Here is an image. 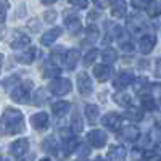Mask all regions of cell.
<instances>
[{"label":"cell","mask_w":161,"mask_h":161,"mask_svg":"<svg viewBox=\"0 0 161 161\" xmlns=\"http://www.w3.org/2000/svg\"><path fill=\"white\" fill-rule=\"evenodd\" d=\"M24 130V116L19 110L7 108L0 116V134H10L15 136Z\"/></svg>","instance_id":"obj_1"},{"label":"cell","mask_w":161,"mask_h":161,"mask_svg":"<svg viewBox=\"0 0 161 161\" xmlns=\"http://www.w3.org/2000/svg\"><path fill=\"white\" fill-rule=\"evenodd\" d=\"M15 89L11 90V98L13 102L16 103H28L29 102V95H31V90H32V80H23L18 86H13Z\"/></svg>","instance_id":"obj_2"},{"label":"cell","mask_w":161,"mask_h":161,"mask_svg":"<svg viewBox=\"0 0 161 161\" xmlns=\"http://www.w3.org/2000/svg\"><path fill=\"white\" fill-rule=\"evenodd\" d=\"M50 92L53 93V95H66V93H69L71 89H73V84H71V80L69 79H64V77H55L50 82Z\"/></svg>","instance_id":"obj_3"},{"label":"cell","mask_w":161,"mask_h":161,"mask_svg":"<svg viewBox=\"0 0 161 161\" xmlns=\"http://www.w3.org/2000/svg\"><path fill=\"white\" fill-rule=\"evenodd\" d=\"M87 140H89V143L92 147H95V148H102V147L106 143V140H108V137H106V134L102 129H93V130L89 132Z\"/></svg>","instance_id":"obj_4"},{"label":"cell","mask_w":161,"mask_h":161,"mask_svg":"<svg viewBox=\"0 0 161 161\" xmlns=\"http://www.w3.org/2000/svg\"><path fill=\"white\" fill-rule=\"evenodd\" d=\"M29 150V142L28 139H18L10 145V153L16 158H21L24 153H28Z\"/></svg>","instance_id":"obj_5"},{"label":"cell","mask_w":161,"mask_h":161,"mask_svg":"<svg viewBox=\"0 0 161 161\" xmlns=\"http://www.w3.org/2000/svg\"><path fill=\"white\" fill-rule=\"evenodd\" d=\"M77 90L80 95H89L92 92V80L87 73H79L77 74Z\"/></svg>","instance_id":"obj_6"},{"label":"cell","mask_w":161,"mask_h":161,"mask_svg":"<svg viewBox=\"0 0 161 161\" xmlns=\"http://www.w3.org/2000/svg\"><path fill=\"white\" fill-rule=\"evenodd\" d=\"M64 23H66V29L71 36H77L82 29V24H80V19L77 15H68L64 18Z\"/></svg>","instance_id":"obj_7"},{"label":"cell","mask_w":161,"mask_h":161,"mask_svg":"<svg viewBox=\"0 0 161 161\" xmlns=\"http://www.w3.org/2000/svg\"><path fill=\"white\" fill-rule=\"evenodd\" d=\"M111 68L110 64H95L93 66V76H95L97 80H100V82H105V80H108L111 77Z\"/></svg>","instance_id":"obj_8"},{"label":"cell","mask_w":161,"mask_h":161,"mask_svg":"<svg viewBox=\"0 0 161 161\" xmlns=\"http://www.w3.org/2000/svg\"><path fill=\"white\" fill-rule=\"evenodd\" d=\"M31 126L37 130H44L47 129L48 126V114L44 113V111H40V113H36L31 116Z\"/></svg>","instance_id":"obj_9"},{"label":"cell","mask_w":161,"mask_h":161,"mask_svg":"<svg viewBox=\"0 0 161 161\" xmlns=\"http://www.w3.org/2000/svg\"><path fill=\"white\" fill-rule=\"evenodd\" d=\"M102 123L106 129H110V130H118L119 126H121V116L118 113H108V114H105L103 119H102Z\"/></svg>","instance_id":"obj_10"},{"label":"cell","mask_w":161,"mask_h":161,"mask_svg":"<svg viewBox=\"0 0 161 161\" xmlns=\"http://www.w3.org/2000/svg\"><path fill=\"white\" fill-rule=\"evenodd\" d=\"M29 44H31V37L23 34V32H15V36L11 39V48H15V50L26 48Z\"/></svg>","instance_id":"obj_11"},{"label":"cell","mask_w":161,"mask_h":161,"mask_svg":"<svg viewBox=\"0 0 161 161\" xmlns=\"http://www.w3.org/2000/svg\"><path fill=\"white\" fill-rule=\"evenodd\" d=\"M155 45H156V37L153 34H145L140 39V52L143 55H148V53L155 48Z\"/></svg>","instance_id":"obj_12"},{"label":"cell","mask_w":161,"mask_h":161,"mask_svg":"<svg viewBox=\"0 0 161 161\" xmlns=\"http://www.w3.org/2000/svg\"><path fill=\"white\" fill-rule=\"evenodd\" d=\"M79 57H80V53L77 48H69L68 52H66V55H64V64H66V68H68L69 71H73L76 68V64L79 63Z\"/></svg>","instance_id":"obj_13"},{"label":"cell","mask_w":161,"mask_h":161,"mask_svg":"<svg viewBox=\"0 0 161 161\" xmlns=\"http://www.w3.org/2000/svg\"><path fill=\"white\" fill-rule=\"evenodd\" d=\"M61 32H63V29L60 28V26H55L53 29L47 31L42 37H40V42H42V45H52V44L61 36Z\"/></svg>","instance_id":"obj_14"},{"label":"cell","mask_w":161,"mask_h":161,"mask_svg":"<svg viewBox=\"0 0 161 161\" xmlns=\"http://www.w3.org/2000/svg\"><path fill=\"white\" fill-rule=\"evenodd\" d=\"M134 80V76L130 74V73H119L118 74V77L114 79V89H118V90H124L130 82Z\"/></svg>","instance_id":"obj_15"},{"label":"cell","mask_w":161,"mask_h":161,"mask_svg":"<svg viewBox=\"0 0 161 161\" xmlns=\"http://www.w3.org/2000/svg\"><path fill=\"white\" fill-rule=\"evenodd\" d=\"M111 15L114 18H123L126 15V2L124 0H111Z\"/></svg>","instance_id":"obj_16"},{"label":"cell","mask_w":161,"mask_h":161,"mask_svg":"<svg viewBox=\"0 0 161 161\" xmlns=\"http://www.w3.org/2000/svg\"><path fill=\"white\" fill-rule=\"evenodd\" d=\"M121 136H123V139L129 140V142H134V140H137L139 136H140V130L136 127V126H124L123 129H121Z\"/></svg>","instance_id":"obj_17"},{"label":"cell","mask_w":161,"mask_h":161,"mask_svg":"<svg viewBox=\"0 0 161 161\" xmlns=\"http://www.w3.org/2000/svg\"><path fill=\"white\" fill-rule=\"evenodd\" d=\"M108 156L111 161H126V150L123 145H113L110 152H108Z\"/></svg>","instance_id":"obj_18"},{"label":"cell","mask_w":161,"mask_h":161,"mask_svg":"<svg viewBox=\"0 0 161 161\" xmlns=\"http://www.w3.org/2000/svg\"><path fill=\"white\" fill-rule=\"evenodd\" d=\"M145 10H147V15H148L150 18H156L161 15V2L158 0H152V2H148L145 5Z\"/></svg>","instance_id":"obj_19"},{"label":"cell","mask_w":161,"mask_h":161,"mask_svg":"<svg viewBox=\"0 0 161 161\" xmlns=\"http://www.w3.org/2000/svg\"><path fill=\"white\" fill-rule=\"evenodd\" d=\"M34 57H36V48H34V47H29L28 50L21 52L19 55L16 57V60H18L19 63H24V64H31V63L34 61Z\"/></svg>","instance_id":"obj_20"},{"label":"cell","mask_w":161,"mask_h":161,"mask_svg":"<svg viewBox=\"0 0 161 161\" xmlns=\"http://www.w3.org/2000/svg\"><path fill=\"white\" fill-rule=\"evenodd\" d=\"M52 111L55 116H64L69 111V103L68 102H57L52 105Z\"/></svg>","instance_id":"obj_21"},{"label":"cell","mask_w":161,"mask_h":161,"mask_svg":"<svg viewBox=\"0 0 161 161\" xmlns=\"http://www.w3.org/2000/svg\"><path fill=\"white\" fill-rule=\"evenodd\" d=\"M76 148H77V140H76L74 137H71V136L64 137V142H63V150H64V155L73 153Z\"/></svg>","instance_id":"obj_22"},{"label":"cell","mask_w":161,"mask_h":161,"mask_svg":"<svg viewBox=\"0 0 161 161\" xmlns=\"http://www.w3.org/2000/svg\"><path fill=\"white\" fill-rule=\"evenodd\" d=\"M102 57H103V61L105 64H111L118 60V52L114 48H105L103 53H102Z\"/></svg>","instance_id":"obj_23"},{"label":"cell","mask_w":161,"mask_h":161,"mask_svg":"<svg viewBox=\"0 0 161 161\" xmlns=\"http://www.w3.org/2000/svg\"><path fill=\"white\" fill-rule=\"evenodd\" d=\"M86 116H87V119L90 121V123H95L97 118H98V106L92 105V103L86 105Z\"/></svg>","instance_id":"obj_24"},{"label":"cell","mask_w":161,"mask_h":161,"mask_svg":"<svg viewBox=\"0 0 161 161\" xmlns=\"http://www.w3.org/2000/svg\"><path fill=\"white\" fill-rule=\"evenodd\" d=\"M114 102L121 106H129L130 105V95L126 92H121V93H116L114 95Z\"/></svg>","instance_id":"obj_25"},{"label":"cell","mask_w":161,"mask_h":161,"mask_svg":"<svg viewBox=\"0 0 161 161\" xmlns=\"http://www.w3.org/2000/svg\"><path fill=\"white\" fill-rule=\"evenodd\" d=\"M82 129H84V123H82V119H80V116H79L77 113H76V114H73L71 130H73V132H76V134H79Z\"/></svg>","instance_id":"obj_26"},{"label":"cell","mask_w":161,"mask_h":161,"mask_svg":"<svg viewBox=\"0 0 161 161\" xmlns=\"http://www.w3.org/2000/svg\"><path fill=\"white\" fill-rule=\"evenodd\" d=\"M58 73H60V69L53 63H45V66H44V77H55Z\"/></svg>","instance_id":"obj_27"},{"label":"cell","mask_w":161,"mask_h":161,"mask_svg":"<svg viewBox=\"0 0 161 161\" xmlns=\"http://www.w3.org/2000/svg\"><path fill=\"white\" fill-rule=\"evenodd\" d=\"M86 36H87V40H92V42H95V40L98 39V28H97L95 24L87 26V29H86Z\"/></svg>","instance_id":"obj_28"},{"label":"cell","mask_w":161,"mask_h":161,"mask_svg":"<svg viewBox=\"0 0 161 161\" xmlns=\"http://www.w3.org/2000/svg\"><path fill=\"white\" fill-rule=\"evenodd\" d=\"M142 106L145 110H153V108H156V100L152 95H143L142 97Z\"/></svg>","instance_id":"obj_29"},{"label":"cell","mask_w":161,"mask_h":161,"mask_svg":"<svg viewBox=\"0 0 161 161\" xmlns=\"http://www.w3.org/2000/svg\"><path fill=\"white\" fill-rule=\"evenodd\" d=\"M42 147H44V150H45L47 153H55V152H57V142L53 140V137L45 139L44 143H42Z\"/></svg>","instance_id":"obj_30"},{"label":"cell","mask_w":161,"mask_h":161,"mask_svg":"<svg viewBox=\"0 0 161 161\" xmlns=\"http://www.w3.org/2000/svg\"><path fill=\"white\" fill-rule=\"evenodd\" d=\"M45 100H47V93H45V90L44 89H40V90H37L36 92V95H34V105L36 106H40L42 103H45Z\"/></svg>","instance_id":"obj_31"},{"label":"cell","mask_w":161,"mask_h":161,"mask_svg":"<svg viewBox=\"0 0 161 161\" xmlns=\"http://www.w3.org/2000/svg\"><path fill=\"white\" fill-rule=\"evenodd\" d=\"M126 118L134 119V121H140V119L143 118V114H142V111L137 110V108H129L127 113H126Z\"/></svg>","instance_id":"obj_32"},{"label":"cell","mask_w":161,"mask_h":161,"mask_svg":"<svg viewBox=\"0 0 161 161\" xmlns=\"http://www.w3.org/2000/svg\"><path fill=\"white\" fill-rule=\"evenodd\" d=\"M63 61H64V53H61V52H57V53H52V63L57 66H61L63 64Z\"/></svg>","instance_id":"obj_33"},{"label":"cell","mask_w":161,"mask_h":161,"mask_svg":"<svg viewBox=\"0 0 161 161\" xmlns=\"http://www.w3.org/2000/svg\"><path fill=\"white\" fill-rule=\"evenodd\" d=\"M97 55H98V52L95 50V48H92L87 55H86V58H84V64L86 66H89V64H92L93 61H95V58H97Z\"/></svg>","instance_id":"obj_34"},{"label":"cell","mask_w":161,"mask_h":161,"mask_svg":"<svg viewBox=\"0 0 161 161\" xmlns=\"http://www.w3.org/2000/svg\"><path fill=\"white\" fill-rule=\"evenodd\" d=\"M7 10H8V2L7 0H0V24L7 18Z\"/></svg>","instance_id":"obj_35"},{"label":"cell","mask_w":161,"mask_h":161,"mask_svg":"<svg viewBox=\"0 0 161 161\" xmlns=\"http://www.w3.org/2000/svg\"><path fill=\"white\" fill-rule=\"evenodd\" d=\"M44 19H45V23H53V21L57 19V13L53 11V10H50V11H45Z\"/></svg>","instance_id":"obj_36"},{"label":"cell","mask_w":161,"mask_h":161,"mask_svg":"<svg viewBox=\"0 0 161 161\" xmlns=\"http://www.w3.org/2000/svg\"><path fill=\"white\" fill-rule=\"evenodd\" d=\"M69 2H71L74 7H77V8H86L87 3H89V0H69Z\"/></svg>","instance_id":"obj_37"},{"label":"cell","mask_w":161,"mask_h":161,"mask_svg":"<svg viewBox=\"0 0 161 161\" xmlns=\"http://www.w3.org/2000/svg\"><path fill=\"white\" fill-rule=\"evenodd\" d=\"M92 2L97 5V8H106V7L110 5L111 0H92Z\"/></svg>","instance_id":"obj_38"},{"label":"cell","mask_w":161,"mask_h":161,"mask_svg":"<svg viewBox=\"0 0 161 161\" xmlns=\"http://www.w3.org/2000/svg\"><path fill=\"white\" fill-rule=\"evenodd\" d=\"M156 63H155V76L156 77H161V57L158 58V60H155Z\"/></svg>","instance_id":"obj_39"},{"label":"cell","mask_w":161,"mask_h":161,"mask_svg":"<svg viewBox=\"0 0 161 161\" xmlns=\"http://www.w3.org/2000/svg\"><path fill=\"white\" fill-rule=\"evenodd\" d=\"M16 80H18V76H11V77H8L5 82H3V86H5L7 89H10V86H11V84H15Z\"/></svg>","instance_id":"obj_40"},{"label":"cell","mask_w":161,"mask_h":161,"mask_svg":"<svg viewBox=\"0 0 161 161\" xmlns=\"http://www.w3.org/2000/svg\"><path fill=\"white\" fill-rule=\"evenodd\" d=\"M42 3H45V5H50V3H55V2H58V0H40Z\"/></svg>","instance_id":"obj_41"},{"label":"cell","mask_w":161,"mask_h":161,"mask_svg":"<svg viewBox=\"0 0 161 161\" xmlns=\"http://www.w3.org/2000/svg\"><path fill=\"white\" fill-rule=\"evenodd\" d=\"M2 64H3V55L0 53V69H2Z\"/></svg>","instance_id":"obj_42"},{"label":"cell","mask_w":161,"mask_h":161,"mask_svg":"<svg viewBox=\"0 0 161 161\" xmlns=\"http://www.w3.org/2000/svg\"><path fill=\"white\" fill-rule=\"evenodd\" d=\"M156 108H158V110H161V100H158V103H156Z\"/></svg>","instance_id":"obj_43"},{"label":"cell","mask_w":161,"mask_h":161,"mask_svg":"<svg viewBox=\"0 0 161 161\" xmlns=\"http://www.w3.org/2000/svg\"><path fill=\"white\" fill-rule=\"evenodd\" d=\"M95 161H105V159H103V158H97Z\"/></svg>","instance_id":"obj_44"},{"label":"cell","mask_w":161,"mask_h":161,"mask_svg":"<svg viewBox=\"0 0 161 161\" xmlns=\"http://www.w3.org/2000/svg\"><path fill=\"white\" fill-rule=\"evenodd\" d=\"M77 161H87V159H84V158H80V159H77Z\"/></svg>","instance_id":"obj_45"},{"label":"cell","mask_w":161,"mask_h":161,"mask_svg":"<svg viewBox=\"0 0 161 161\" xmlns=\"http://www.w3.org/2000/svg\"><path fill=\"white\" fill-rule=\"evenodd\" d=\"M0 161H8V159H7V158H2V159H0Z\"/></svg>","instance_id":"obj_46"},{"label":"cell","mask_w":161,"mask_h":161,"mask_svg":"<svg viewBox=\"0 0 161 161\" xmlns=\"http://www.w3.org/2000/svg\"><path fill=\"white\" fill-rule=\"evenodd\" d=\"M42 161H50V159H47V158H45V159H42Z\"/></svg>","instance_id":"obj_47"},{"label":"cell","mask_w":161,"mask_h":161,"mask_svg":"<svg viewBox=\"0 0 161 161\" xmlns=\"http://www.w3.org/2000/svg\"><path fill=\"white\" fill-rule=\"evenodd\" d=\"M158 161H161V158H159V159H158Z\"/></svg>","instance_id":"obj_48"}]
</instances>
